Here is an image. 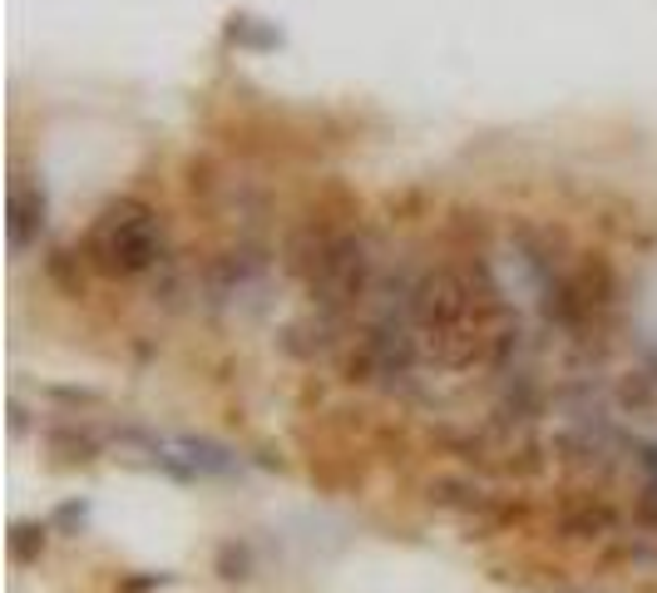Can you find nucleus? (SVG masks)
Segmentation results:
<instances>
[{"instance_id": "obj_2", "label": "nucleus", "mask_w": 657, "mask_h": 593, "mask_svg": "<svg viewBox=\"0 0 657 593\" xmlns=\"http://www.w3.org/2000/svg\"><path fill=\"white\" fill-rule=\"evenodd\" d=\"M89 262L109 277H139L159 262V218L139 198H119L95 218L85 243Z\"/></svg>"}, {"instance_id": "obj_6", "label": "nucleus", "mask_w": 657, "mask_h": 593, "mask_svg": "<svg viewBox=\"0 0 657 593\" xmlns=\"http://www.w3.org/2000/svg\"><path fill=\"white\" fill-rule=\"evenodd\" d=\"M431 499L441 509H460V515H480V509H489V495L485 490L464 485V480H435L431 485Z\"/></svg>"}, {"instance_id": "obj_10", "label": "nucleus", "mask_w": 657, "mask_h": 593, "mask_svg": "<svg viewBox=\"0 0 657 593\" xmlns=\"http://www.w3.org/2000/svg\"><path fill=\"white\" fill-rule=\"evenodd\" d=\"M218 569H223V579H248V549L227 544V549L218 554Z\"/></svg>"}, {"instance_id": "obj_8", "label": "nucleus", "mask_w": 657, "mask_h": 593, "mask_svg": "<svg viewBox=\"0 0 657 593\" xmlns=\"http://www.w3.org/2000/svg\"><path fill=\"white\" fill-rule=\"evenodd\" d=\"M50 445L65 455V460H95L99 455L95 435H79V431H50Z\"/></svg>"}, {"instance_id": "obj_7", "label": "nucleus", "mask_w": 657, "mask_h": 593, "mask_svg": "<svg viewBox=\"0 0 657 593\" xmlns=\"http://www.w3.org/2000/svg\"><path fill=\"white\" fill-rule=\"evenodd\" d=\"M45 544H50V524H35V519H21L11 529V554L15 559H40Z\"/></svg>"}, {"instance_id": "obj_9", "label": "nucleus", "mask_w": 657, "mask_h": 593, "mask_svg": "<svg viewBox=\"0 0 657 593\" xmlns=\"http://www.w3.org/2000/svg\"><path fill=\"white\" fill-rule=\"evenodd\" d=\"M227 35H233L237 45H277V40H282L277 30H258V25H252V15H233Z\"/></svg>"}, {"instance_id": "obj_1", "label": "nucleus", "mask_w": 657, "mask_h": 593, "mask_svg": "<svg viewBox=\"0 0 657 593\" xmlns=\"http://www.w3.org/2000/svg\"><path fill=\"white\" fill-rule=\"evenodd\" d=\"M287 268L307 282V292H312V302L322 312H346L371 287V248L356 233L302 227L287 248Z\"/></svg>"}, {"instance_id": "obj_5", "label": "nucleus", "mask_w": 657, "mask_h": 593, "mask_svg": "<svg viewBox=\"0 0 657 593\" xmlns=\"http://www.w3.org/2000/svg\"><path fill=\"white\" fill-rule=\"evenodd\" d=\"M559 529H563V534H573V540H598V534H613V509H604V505L563 509Z\"/></svg>"}, {"instance_id": "obj_4", "label": "nucleus", "mask_w": 657, "mask_h": 593, "mask_svg": "<svg viewBox=\"0 0 657 593\" xmlns=\"http://www.w3.org/2000/svg\"><path fill=\"white\" fill-rule=\"evenodd\" d=\"M262 272H268V258L252 252V248H243V252H223V258L213 262V272H208V282H213L218 297H227V292L248 287V282L262 277Z\"/></svg>"}, {"instance_id": "obj_3", "label": "nucleus", "mask_w": 657, "mask_h": 593, "mask_svg": "<svg viewBox=\"0 0 657 593\" xmlns=\"http://www.w3.org/2000/svg\"><path fill=\"white\" fill-rule=\"evenodd\" d=\"M45 213H50L45 188L35 178H15L11 184V248L15 252H25L45 233Z\"/></svg>"}, {"instance_id": "obj_11", "label": "nucleus", "mask_w": 657, "mask_h": 593, "mask_svg": "<svg viewBox=\"0 0 657 593\" xmlns=\"http://www.w3.org/2000/svg\"><path fill=\"white\" fill-rule=\"evenodd\" d=\"M85 519H89V505H85V499H79V505H75V499H70V505H60V509H54V524H60V529H79V524H85Z\"/></svg>"}]
</instances>
